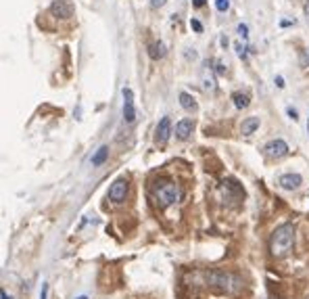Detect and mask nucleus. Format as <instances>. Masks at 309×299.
<instances>
[{
  "label": "nucleus",
  "mask_w": 309,
  "mask_h": 299,
  "mask_svg": "<svg viewBox=\"0 0 309 299\" xmlns=\"http://www.w3.org/2000/svg\"><path fill=\"white\" fill-rule=\"evenodd\" d=\"M286 113L291 115V120H292V122H297V120H299V113H297V111H294L292 107H289V109H286Z\"/></svg>",
  "instance_id": "nucleus-20"
},
{
  "label": "nucleus",
  "mask_w": 309,
  "mask_h": 299,
  "mask_svg": "<svg viewBox=\"0 0 309 299\" xmlns=\"http://www.w3.org/2000/svg\"><path fill=\"white\" fill-rule=\"evenodd\" d=\"M263 151H265V155H268V157L280 159V157H284L286 153H289V144H286L282 138H274V141H270L268 144H265Z\"/></svg>",
  "instance_id": "nucleus-6"
},
{
  "label": "nucleus",
  "mask_w": 309,
  "mask_h": 299,
  "mask_svg": "<svg viewBox=\"0 0 309 299\" xmlns=\"http://www.w3.org/2000/svg\"><path fill=\"white\" fill-rule=\"evenodd\" d=\"M207 0H192V6H196V9H201V6H205Z\"/></svg>",
  "instance_id": "nucleus-23"
},
{
  "label": "nucleus",
  "mask_w": 309,
  "mask_h": 299,
  "mask_svg": "<svg viewBox=\"0 0 309 299\" xmlns=\"http://www.w3.org/2000/svg\"><path fill=\"white\" fill-rule=\"evenodd\" d=\"M207 278V287L213 291V293H234V291L240 287V281L230 274V272H222V270H211V272L205 274Z\"/></svg>",
  "instance_id": "nucleus-2"
},
{
  "label": "nucleus",
  "mask_w": 309,
  "mask_h": 299,
  "mask_svg": "<svg viewBox=\"0 0 309 299\" xmlns=\"http://www.w3.org/2000/svg\"><path fill=\"white\" fill-rule=\"evenodd\" d=\"M276 86H278V88H284V80H282V78H280V75H278V78H276Z\"/></svg>",
  "instance_id": "nucleus-25"
},
{
  "label": "nucleus",
  "mask_w": 309,
  "mask_h": 299,
  "mask_svg": "<svg viewBox=\"0 0 309 299\" xmlns=\"http://www.w3.org/2000/svg\"><path fill=\"white\" fill-rule=\"evenodd\" d=\"M307 130H309V123H307Z\"/></svg>",
  "instance_id": "nucleus-27"
},
{
  "label": "nucleus",
  "mask_w": 309,
  "mask_h": 299,
  "mask_svg": "<svg viewBox=\"0 0 309 299\" xmlns=\"http://www.w3.org/2000/svg\"><path fill=\"white\" fill-rule=\"evenodd\" d=\"M238 36H240L242 40H247V38H249V27L244 25V23L238 25Z\"/></svg>",
  "instance_id": "nucleus-17"
},
{
  "label": "nucleus",
  "mask_w": 309,
  "mask_h": 299,
  "mask_svg": "<svg viewBox=\"0 0 309 299\" xmlns=\"http://www.w3.org/2000/svg\"><path fill=\"white\" fill-rule=\"evenodd\" d=\"M128 193H130V184L125 178H117L111 182L109 191H107V199L113 201V203H123L128 199Z\"/></svg>",
  "instance_id": "nucleus-4"
},
{
  "label": "nucleus",
  "mask_w": 309,
  "mask_h": 299,
  "mask_svg": "<svg viewBox=\"0 0 309 299\" xmlns=\"http://www.w3.org/2000/svg\"><path fill=\"white\" fill-rule=\"evenodd\" d=\"M215 9L220 13H226L230 9V0H215Z\"/></svg>",
  "instance_id": "nucleus-16"
},
{
  "label": "nucleus",
  "mask_w": 309,
  "mask_h": 299,
  "mask_svg": "<svg viewBox=\"0 0 309 299\" xmlns=\"http://www.w3.org/2000/svg\"><path fill=\"white\" fill-rule=\"evenodd\" d=\"M278 184L282 186L284 191H297L301 184H303V178L299 176V174H284V176H280Z\"/></svg>",
  "instance_id": "nucleus-10"
},
{
  "label": "nucleus",
  "mask_w": 309,
  "mask_h": 299,
  "mask_svg": "<svg viewBox=\"0 0 309 299\" xmlns=\"http://www.w3.org/2000/svg\"><path fill=\"white\" fill-rule=\"evenodd\" d=\"M123 120L125 123L136 122V109H134V92L130 88H123Z\"/></svg>",
  "instance_id": "nucleus-7"
},
{
  "label": "nucleus",
  "mask_w": 309,
  "mask_h": 299,
  "mask_svg": "<svg viewBox=\"0 0 309 299\" xmlns=\"http://www.w3.org/2000/svg\"><path fill=\"white\" fill-rule=\"evenodd\" d=\"M303 13H305V17H307V21H309V0H305V4H303Z\"/></svg>",
  "instance_id": "nucleus-24"
},
{
  "label": "nucleus",
  "mask_w": 309,
  "mask_h": 299,
  "mask_svg": "<svg viewBox=\"0 0 309 299\" xmlns=\"http://www.w3.org/2000/svg\"><path fill=\"white\" fill-rule=\"evenodd\" d=\"M153 199L161 210H167V207H172L180 199V189L173 182H170V180H161V182L153 186Z\"/></svg>",
  "instance_id": "nucleus-3"
},
{
  "label": "nucleus",
  "mask_w": 309,
  "mask_h": 299,
  "mask_svg": "<svg viewBox=\"0 0 309 299\" xmlns=\"http://www.w3.org/2000/svg\"><path fill=\"white\" fill-rule=\"evenodd\" d=\"M180 105L184 107L186 111H196V101H194V96L192 94H188V92H180Z\"/></svg>",
  "instance_id": "nucleus-13"
},
{
  "label": "nucleus",
  "mask_w": 309,
  "mask_h": 299,
  "mask_svg": "<svg viewBox=\"0 0 309 299\" xmlns=\"http://www.w3.org/2000/svg\"><path fill=\"white\" fill-rule=\"evenodd\" d=\"M192 132H194V122L188 120V117H184V120H180L175 123V138L178 141H188Z\"/></svg>",
  "instance_id": "nucleus-9"
},
{
  "label": "nucleus",
  "mask_w": 309,
  "mask_h": 299,
  "mask_svg": "<svg viewBox=\"0 0 309 299\" xmlns=\"http://www.w3.org/2000/svg\"><path fill=\"white\" fill-rule=\"evenodd\" d=\"M107 157H109V147H101V149H98L94 155H92V159H90V161H92L94 168H98V165H103L104 161H107Z\"/></svg>",
  "instance_id": "nucleus-14"
},
{
  "label": "nucleus",
  "mask_w": 309,
  "mask_h": 299,
  "mask_svg": "<svg viewBox=\"0 0 309 299\" xmlns=\"http://www.w3.org/2000/svg\"><path fill=\"white\" fill-rule=\"evenodd\" d=\"M167 54V48H165V44L161 42V40H157V42H153L151 46H149V57L153 59V61H161Z\"/></svg>",
  "instance_id": "nucleus-11"
},
{
  "label": "nucleus",
  "mask_w": 309,
  "mask_h": 299,
  "mask_svg": "<svg viewBox=\"0 0 309 299\" xmlns=\"http://www.w3.org/2000/svg\"><path fill=\"white\" fill-rule=\"evenodd\" d=\"M294 245V226L292 224H282L274 230L270 239V251L274 257H284L291 253Z\"/></svg>",
  "instance_id": "nucleus-1"
},
{
  "label": "nucleus",
  "mask_w": 309,
  "mask_h": 299,
  "mask_svg": "<svg viewBox=\"0 0 309 299\" xmlns=\"http://www.w3.org/2000/svg\"><path fill=\"white\" fill-rule=\"evenodd\" d=\"M190 27L194 32H203V23L199 21V19H190Z\"/></svg>",
  "instance_id": "nucleus-18"
},
{
  "label": "nucleus",
  "mask_w": 309,
  "mask_h": 299,
  "mask_svg": "<svg viewBox=\"0 0 309 299\" xmlns=\"http://www.w3.org/2000/svg\"><path fill=\"white\" fill-rule=\"evenodd\" d=\"M307 299H309V295H307Z\"/></svg>",
  "instance_id": "nucleus-28"
},
{
  "label": "nucleus",
  "mask_w": 309,
  "mask_h": 299,
  "mask_svg": "<svg viewBox=\"0 0 309 299\" xmlns=\"http://www.w3.org/2000/svg\"><path fill=\"white\" fill-rule=\"evenodd\" d=\"M172 136V120L170 117H161V122L157 123V130H154V142L157 144H165Z\"/></svg>",
  "instance_id": "nucleus-8"
},
{
  "label": "nucleus",
  "mask_w": 309,
  "mask_h": 299,
  "mask_svg": "<svg viewBox=\"0 0 309 299\" xmlns=\"http://www.w3.org/2000/svg\"><path fill=\"white\" fill-rule=\"evenodd\" d=\"M301 65H303V67H309V57L305 54V51H301Z\"/></svg>",
  "instance_id": "nucleus-21"
},
{
  "label": "nucleus",
  "mask_w": 309,
  "mask_h": 299,
  "mask_svg": "<svg viewBox=\"0 0 309 299\" xmlns=\"http://www.w3.org/2000/svg\"><path fill=\"white\" fill-rule=\"evenodd\" d=\"M51 15L54 19H69L73 15V2L71 0H54L51 4Z\"/></svg>",
  "instance_id": "nucleus-5"
},
{
  "label": "nucleus",
  "mask_w": 309,
  "mask_h": 299,
  "mask_svg": "<svg viewBox=\"0 0 309 299\" xmlns=\"http://www.w3.org/2000/svg\"><path fill=\"white\" fill-rule=\"evenodd\" d=\"M232 101H234L236 109H247L249 107V96L242 94V92H234V94H232Z\"/></svg>",
  "instance_id": "nucleus-15"
},
{
  "label": "nucleus",
  "mask_w": 309,
  "mask_h": 299,
  "mask_svg": "<svg viewBox=\"0 0 309 299\" xmlns=\"http://www.w3.org/2000/svg\"><path fill=\"white\" fill-rule=\"evenodd\" d=\"M259 117H247V120L242 122V126H240V134L244 136H251V134H255V132L259 130Z\"/></svg>",
  "instance_id": "nucleus-12"
},
{
  "label": "nucleus",
  "mask_w": 309,
  "mask_h": 299,
  "mask_svg": "<svg viewBox=\"0 0 309 299\" xmlns=\"http://www.w3.org/2000/svg\"><path fill=\"white\" fill-rule=\"evenodd\" d=\"M77 299H88V297H77Z\"/></svg>",
  "instance_id": "nucleus-26"
},
{
  "label": "nucleus",
  "mask_w": 309,
  "mask_h": 299,
  "mask_svg": "<svg viewBox=\"0 0 309 299\" xmlns=\"http://www.w3.org/2000/svg\"><path fill=\"white\" fill-rule=\"evenodd\" d=\"M167 0H151V9H161Z\"/></svg>",
  "instance_id": "nucleus-19"
},
{
  "label": "nucleus",
  "mask_w": 309,
  "mask_h": 299,
  "mask_svg": "<svg viewBox=\"0 0 309 299\" xmlns=\"http://www.w3.org/2000/svg\"><path fill=\"white\" fill-rule=\"evenodd\" d=\"M46 293H48V284L44 282V284H42V293H40V299H46Z\"/></svg>",
  "instance_id": "nucleus-22"
}]
</instances>
